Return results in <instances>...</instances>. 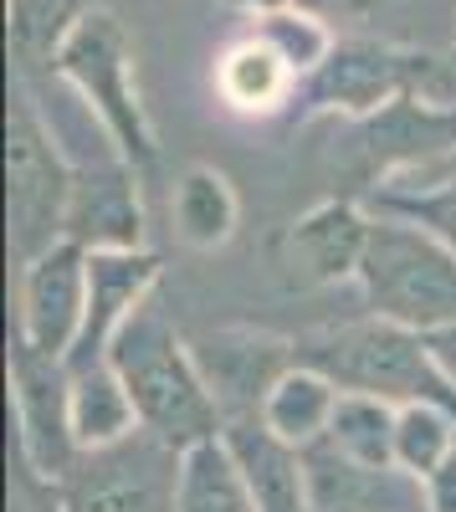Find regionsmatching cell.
Instances as JSON below:
<instances>
[{
  "instance_id": "16",
  "label": "cell",
  "mask_w": 456,
  "mask_h": 512,
  "mask_svg": "<svg viewBox=\"0 0 456 512\" xmlns=\"http://www.w3.org/2000/svg\"><path fill=\"white\" fill-rule=\"evenodd\" d=\"M226 446L252 487L257 512H313L308 502V466L303 451L277 441L262 420H226Z\"/></svg>"
},
{
  "instance_id": "19",
  "label": "cell",
  "mask_w": 456,
  "mask_h": 512,
  "mask_svg": "<svg viewBox=\"0 0 456 512\" xmlns=\"http://www.w3.org/2000/svg\"><path fill=\"white\" fill-rule=\"evenodd\" d=\"M175 231L190 251H216L236 236V221H241V205H236V190L231 180L221 175L216 164H190L185 175L175 180Z\"/></svg>"
},
{
  "instance_id": "8",
  "label": "cell",
  "mask_w": 456,
  "mask_h": 512,
  "mask_svg": "<svg viewBox=\"0 0 456 512\" xmlns=\"http://www.w3.org/2000/svg\"><path fill=\"white\" fill-rule=\"evenodd\" d=\"M67 379H72V369L62 359H47V354L16 344V354H11L16 451L47 482H62L82 456L72 441V420H67Z\"/></svg>"
},
{
  "instance_id": "29",
  "label": "cell",
  "mask_w": 456,
  "mask_h": 512,
  "mask_svg": "<svg viewBox=\"0 0 456 512\" xmlns=\"http://www.w3.org/2000/svg\"><path fill=\"white\" fill-rule=\"evenodd\" d=\"M298 11L318 16V21H349V16H364L369 0H293Z\"/></svg>"
},
{
  "instance_id": "22",
  "label": "cell",
  "mask_w": 456,
  "mask_h": 512,
  "mask_svg": "<svg viewBox=\"0 0 456 512\" xmlns=\"http://www.w3.org/2000/svg\"><path fill=\"white\" fill-rule=\"evenodd\" d=\"M395 420H400V405H390L380 395L339 390V405H334V420H328L323 441L334 451H344L349 461L395 466Z\"/></svg>"
},
{
  "instance_id": "30",
  "label": "cell",
  "mask_w": 456,
  "mask_h": 512,
  "mask_svg": "<svg viewBox=\"0 0 456 512\" xmlns=\"http://www.w3.org/2000/svg\"><path fill=\"white\" fill-rule=\"evenodd\" d=\"M426 344H431V359H436V369L446 374V384L456 390V323H451V328H436V333H426Z\"/></svg>"
},
{
  "instance_id": "4",
  "label": "cell",
  "mask_w": 456,
  "mask_h": 512,
  "mask_svg": "<svg viewBox=\"0 0 456 512\" xmlns=\"http://www.w3.org/2000/svg\"><path fill=\"white\" fill-rule=\"evenodd\" d=\"M359 292L375 318H390L400 328L436 333L456 323V251L436 241L431 231L380 216L369 236Z\"/></svg>"
},
{
  "instance_id": "5",
  "label": "cell",
  "mask_w": 456,
  "mask_h": 512,
  "mask_svg": "<svg viewBox=\"0 0 456 512\" xmlns=\"http://www.w3.org/2000/svg\"><path fill=\"white\" fill-rule=\"evenodd\" d=\"M72 190H77V169L62 159L52 128L41 123L26 88H16L6 108V231H11L16 267L67 241Z\"/></svg>"
},
{
  "instance_id": "10",
  "label": "cell",
  "mask_w": 456,
  "mask_h": 512,
  "mask_svg": "<svg viewBox=\"0 0 456 512\" xmlns=\"http://www.w3.org/2000/svg\"><path fill=\"white\" fill-rule=\"evenodd\" d=\"M421 67L426 57L395 52L385 41H339L334 57L308 77V103L323 113H349L354 123L375 118L380 108L410 93Z\"/></svg>"
},
{
  "instance_id": "18",
  "label": "cell",
  "mask_w": 456,
  "mask_h": 512,
  "mask_svg": "<svg viewBox=\"0 0 456 512\" xmlns=\"http://www.w3.org/2000/svg\"><path fill=\"white\" fill-rule=\"evenodd\" d=\"M334 405H339V384L328 379V374H318L313 364H293V369L272 384V395H267V405H262L257 420L267 425L277 441L308 451L313 441L328 436Z\"/></svg>"
},
{
  "instance_id": "31",
  "label": "cell",
  "mask_w": 456,
  "mask_h": 512,
  "mask_svg": "<svg viewBox=\"0 0 456 512\" xmlns=\"http://www.w3.org/2000/svg\"><path fill=\"white\" fill-rule=\"evenodd\" d=\"M231 6H236V11H246L252 21H262V16H277V11H287L293 0H231Z\"/></svg>"
},
{
  "instance_id": "17",
  "label": "cell",
  "mask_w": 456,
  "mask_h": 512,
  "mask_svg": "<svg viewBox=\"0 0 456 512\" xmlns=\"http://www.w3.org/2000/svg\"><path fill=\"white\" fill-rule=\"evenodd\" d=\"M67 420H72L77 451H103V446H118L134 431H144L139 410H134L129 390H123V379L108 359L72 369V379H67Z\"/></svg>"
},
{
  "instance_id": "25",
  "label": "cell",
  "mask_w": 456,
  "mask_h": 512,
  "mask_svg": "<svg viewBox=\"0 0 456 512\" xmlns=\"http://www.w3.org/2000/svg\"><path fill=\"white\" fill-rule=\"evenodd\" d=\"M380 216H395V221H410L431 231L436 241H446L456 251V175L441 180V185H421V190H395L385 185L380 190Z\"/></svg>"
},
{
  "instance_id": "12",
  "label": "cell",
  "mask_w": 456,
  "mask_h": 512,
  "mask_svg": "<svg viewBox=\"0 0 456 512\" xmlns=\"http://www.w3.org/2000/svg\"><path fill=\"white\" fill-rule=\"evenodd\" d=\"M456 149V108H431L416 93L395 98L375 118H359V175L364 180H385L395 169H416L421 159H436Z\"/></svg>"
},
{
  "instance_id": "27",
  "label": "cell",
  "mask_w": 456,
  "mask_h": 512,
  "mask_svg": "<svg viewBox=\"0 0 456 512\" xmlns=\"http://www.w3.org/2000/svg\"><path fill=\"white\" fill-rule=\"evenodd\" d=\"M11 512H62V487L36 477L21 456H16V482H11Z\"/></svg>"
},
{
  "instance_id": "23",
  "label": "cell",
  "mask_w": 456,
  "mask_h": 512,
  "mask_svg": "<svg viewBox=\"0 0 456 512\" xmlns=\"http://www.w3.org/2000/svg\"><path fill=\"white\" fill-rule=\"evenodd\" d=\"M456 451V410L446 405H400L395 420V466L405 477L426 482L436 466Z\"/></svg>"
},
{
  "instance_id": "21",
  "label": "cell",
  "mask_w": 456,
  "mask_h": 512,
  "mask_svg": "<svg viewBox=\"0 0 456 512\" xmlns=\"http://www.w3.org/2000/svg\"><path fill=\"white\" fill-rule=\"evenodd\" d=\"M175 512H257L252 487L226 446V436L200 441L180 456V497Z\"/></svg>"
},
{
  "instance_id": "2",
  "label": "cell",
  "mask_w": 456,
  "mask_h": 512,
  "mask_svg": "<svg viewBox=\"0 0 456 512\" xmlns=\"http://www.w3.org/2000/svg\"><path fill=\"white\" fill-rule=\"evenodd\" d=\"M52 72L67 88L93 108L103 139L113 144L118 164H129L134 175L154 164L159 144H154V123L139 93V62H134V41L123 31V21L103 6L77 11V21L67 26V36L57 41Z\"/></svg>"
},
{
  "instance_id": "26",
  "label": "cell",
  "mask_w": 456,
  "mask_h": 512,
  "mask_svg": "<svg viewBox=\"0 0 456 512\" xmlns=\"http://www.w3.org/2000/svg\"><path fill=\"white\" fill-rule=\"evenodd\" d=\"M72 21V0H11V36L21 57H57V41Z\"/></svg>"
},
{
  "instance_id": "28",
  "label": "cell",
  "mask_w": 456,
  "mask_h": 512,
  "mask_svg": "<svg viewBox=\"0 0 456 512\" xmlns=\"http://www.w3.org/2000/svg\"><path fill=\"white\" fill-rule=\"evenodd\" d=\"M426 487V512H456V451L421 482Z\"/></svg>"
},
{
  "instance_id": "14",
  "label": "cell",
  "mask_w": 456,
  "mask_h": 512,
  "mask_svg": "<svg viewBox=\"0 0 456 512\" xmlns=\"http://www.w3.org/2000/svg\"><path fill=\"white\" fill-rule=\"evenodd\" d=\"M375 216H364L354 200H323L287 231V256L308 282H359Z\"/></svg>"
},
{
  "instance_id": "20",
  "label": "cell",
  "mask_w": 456,
  "mask_h": 512,
  "mask_svg": "<svg viewBox=\"0 0 456 512\" xmlns=\"http://www.w3.org/2000/svg\"><path fill=\"white\" fill-rule=\"evenodd\" d=\"M293 67H287L267 41L246 36L216 62V93L226 98V108L236 113H272L277 103H287L293 93Z\"/></svg>"
},
{
  "instance_id": "13",
  "label": "cell",
  "mask_w": 456,
  "mask_h": 512,
  "mask_svg": "<svg viewBox=\"0 0 456 512\" xmlns=\"http://www.w3.org/2000/svg\"><path fill=\"white\" fill-rule=\"evenodd\" d=\"M308 466V502L313 512H426V487L405 477L400 466H364L313 441L303 451Z\"/></svg>"
},
{
  "instance_id": "6",
  "label": "cell",
  "mask_w": 456,
  "mask_h": 512,
  "mask_svg": "<svg viewBox=\"0 0 456 512\" xmlns=\"http://www.w3.org/2000/svg\"><path fill=\"white\" fill-rule=\"evenodd\" d=\"M180 446L134 431L129 441L82 451L57 482L62 512H175L180 497Z\"/></svg>"
},
{
  "instance_id": "1",
  "label": "cell",
  "mask_w": 456,
  "mask_h": 512,
  "mask_svg": "<svg viewBox=\"0 0 456 512\" xmlns=\"http://www.w3.org/2000/svg\"><path fill=\"white\" fill-rule=\"evenodd\" d=\"M108 364L118 369L123 390H129V400L139 410V425L149 436L190 451L226 431V415L195 364V349L159 313V303L139 308L134 323L113 338Z\"/></svg>"
},
{
  "instance_id": "3",
  "label": "cell",
  "mask_w": 456,
  "mask_h": 512,
  "mask_svg": "<svg viewBox=\"0 0 456 512\" xmlns=\"http://www.w3.org/2000/svg\"><path fill=\"white\" fill-rule=\"evenodd\" d=\"M298 364H313L339 390H354V395H380L390 405H421L426 400V405L456 410V390L436 369L426 333L400 328V323L375 318V313L364 323L334 328V333L313 338V344H303Z\"/></svg>"
},
{
  "instance_id": "7",
  "label": "cell",
  "mask_w": 456,
  "mask_h": 512,
  "mask_svg": "<svg viewBox=\"0 0 456 512\" xmlns=\"http://www.w3.org/2000/svg\"><path fill=\"white\" fill-rule=\"evenodd\" d=\"M82 323H88V246L57 241L52 251L21 267L16 344L67 364L82 338Z\"/></svg>"
},
{
  "instance_id": "11",
  "label": "cell",
  "mask_w": 456,
  "mask_h": 512,
  "mask_svg": "<svg viewBox=\"0 0 456 512\" xmlns=\"http://www.w3.org/2000/svg\"><path fill=\"white\" fill-rule=\"evenodd\" d=\"M159 287V256L149 246H123V251H88V323L67 359V369L103 364L113 338L134 323L139 308L154 303Z\"/></svg>"
},
{
  "instance_id": "15",
  "label": "cell",
  "mask_w": 456,
  "mask_h": 512,
  "mask_svg": "<svg viewBox=\"0 0 456 512\" xmlns=\"http://www.w3.org/2000/svg\"><path fill=\"white\" fill-rule=\"evenodd\" d=\"M67 241L88 246V251L144 246V210H139V190H134L129 164L77 175L72 210H67Z\"/></svg>"
},
{
  "instance_id": "9",
  "label": "cell",
  "mask_w": 456,
  "mask_h": 512,
  "mask_svg": "<svg viewBox=\"0 0 456 512\" xmlns=\"http://www.w3.org/2000/svg\"><path fill=\"white\" fill-rule=\"evenodd\" d=\"M195 364H200L226 420H257L272 384L298 364V349L272 338V333L221 328V333H205L195 344Z\"/></svg>"
},
{
  "instance_id": "24",
  "label": "cell",
  "mask_w": 456,
  "mask_h": 512,
  "mask_svg": "<svg viewBox=\"0 0 456 512\" xmlns=\"http://www.w3.org/2000/svg\"><path fill=\"white\" fill-rule=\"evenodd\" d=\"M252 36L267 41V47H272L287 67H293V77H313L328 57H334V47H339L334 31H328V21H318V16H308V11H298V6L252 21Z\"/></svg>"
}]
</instances>
